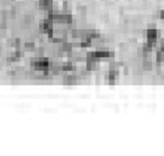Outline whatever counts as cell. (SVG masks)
<instances>
[{
    "instance_id": "6da1fadb",
    "label": "cell",
    "mask_w": 164,
    "mask_h": 156,
    "mask_svg": "<svg viewBox=\"0 0 164 156\" xmlns=\"http://www.w3.org/2000/svg\"><path fill=\"white\" fill-rule=\"evenodd\" d=\"M31 68L33 71H38V72H47L49 71V66H50V61L47 58L43 56H38L36 59L31 60Z\"/></svg>"
},
{
    "instance_id": "7a4b0ae2",
    "label": "cell",
    "mask_w": 164,
    "mask_h": 156,
    "mask_svg": "<svg viewBox=\"0 0 164 156\" xmlns=\"http://www.w3.org/2000/svg\"><path fill=\"white\" fill-rule=\"evenodd\" d=\"M39 32L43 34H48V37H53L54 35V23L50 22L48 18H45L44 21H42L39 23Z\"/></svg>"
},
{
    "instance_id": "3957f363",
    "label": "cell",
    "mask_w": 164,
    "mask_h": 156,
    "mask_svg": "<svg viewBox=\"0 0 164 156\" xmlns=\"http://www.w3.org/2000/svg\"><path fill=\"white\" fill-rule=\"evenodd\" d=\"M95 53H96V56L98 60H107V59L114 58V53L105 48H97V50Z\"/></svg>"
},
{
    "instance_id": "277c9868",
    "label": "cell",
    "mask_w": 164,
    "mask_h": 156,
    "mask_svg": "<svg viewBox=\"0 0 164 156\" xmlns=\"http://www.w3.org/2000/svg\"><path fill=\"white\" fill-rule=\"evenodd\" d=\"M146 39L147 42L156 44L158 40V31L156 27H147V32H146Z\"/></svg>"
},
{
    "instance_id": "5b68a950",
    "label": "cell",
    "mask_w": 164,
    "mask_h": 156,
    "mask_svg": "<svg viewBox=\"0 0 164 156\" xmlns=\"http://www.w3.org/2000/svg\"><path fill=\"white\" fill-rule=\"evenodd\" d=\"M141 67L143 71H152L153 70V63L148 58H143L141 61Z\"/></svg>"
},
{
    "instance_id": "8992f818",
    "label": "cell",
    "mask_w": 164,
    "mask_h": 156,
    "mask_svg": "<svg viewBox=\"0 0 164 156\" xmlns=\"http://www.w3.org/2000/svg\"><path fill=\"white\" fill-rule=\"evenodd\" d=\"M59 49H60L63 53H70V51L74 50V44L70 43L69 40H65V42L60 43V48H59Z\"/></svg>"
},
{
    "instance_id": "52a82bcc",
    "label": "cell",
    "mask_w": 164,
    "mask_h": 156,
    "mask_svg": "<svg viewBox=\"0 0 164 156\" xmlns=\"http://www.w3.org/2000/svg\"><path fill=\"white\" fill-rule=\"evenodd\" d=\"M153 45H154V44H152V43H149V42H146V43L142 45V50H143V53H145V58H148V56L152 54Z\"/></svg>"
},
{
    "instance_id": "ba28073f",
    "label": "cell",
    "mask_w": 164,
    "mask_h": 156,
    "mask_svg": "<svg viewBox=\"0 0 164 156\" xmlns=\"http://www.w3.org/2000/svg\"><path fill=\"white\" fill-rule=\"evenodd\" d=\"M76 83H77V76H75V74L66 76L65 79H64V84L65 86H75Z\"/></svg>"
},
{
    "instance_id": "9c48e42d",
    "label": "cell",
    "mask_w": 164,
    "mask_h": 156,
    "mask_svg": "<svg viewBox=\"0 0 164 156\" xmlns=\"http://www.w3.org/2000/svg\"><path fill=\"white\" fill-rule=\"evenodd\" d=\"M23 49H25L26 51H34V50H36V44H34V42L26 40L25 44H23Z\"/></svg>"
},
{
    "instance_id": "30bf717a",
    "label": "cell",
    "mask_w": 164,
    "mask_h": 156,
    "mask_svg": "<svg viewBox=\"0 0 164 156\" xmlns=\"http://www.w3.org/2000/svg\"><path fill=\"white\" fill-rule=\"evenodd\" d=\"M156 60H157V63H164V50H161V49L157 50Z\"/></svg>"
},
{
    "instance_id": "8fae6325",
    "label": "cell",
    "mask_w": 164,
    "mask_h": 156,
    "mask_svg": "<svg viewBox=\"0 0 164 156\" xmlns=\"http://www.w3.org/2000/svg\"><path fill=\"white\" fill-rule=\"evenodd\" d=\"M76 70V66L74 65V63L71 62V61H69V62H66L63 65V72H65V71H75Z\"/></svg>"
},
{
    "instance_id": "7c38bea8",
    "label": "cell",
    "mask_w": 164,
    "mask_h": 156,
    "mask_svg": "<svg viewBox=\"0 0 164 156\" xmlns=\"http://www.w3.org/2000/svg\"><path fill=\"white\" fill-rule=\"evenodd\" d=\"M38 4L42 9H48L53 4V0H38Z\"/></svg>"
},
{
    "instance_id": "4fadbf2b",
    "label": "cell",
    "mask_w": 164,
    "mask_h": 156,
    "mask_svg": "<svg viewBox=\"0 0 164 156\" xmlns=\"http://www.w3.org/2000/svg\"><path fill=\"white\" fill-rule=\"evenodd\" d=\"M33 20H34V16L32 14H26L23 16V25H31L33 22Z\"/></svg>"
},
{
    "instance_id": "5bb4252c",
    "label": "cell",
    "mask_w": 164,
    "mask_h": 156,
    "mask_svg": "<svg viewBox=\"0 0 164 156\" xmlns=\"http://www.w3.org/2000/svg\"><path fill=\"white\" fill-rule=\"evenodd\" d=\"M77 11H78V14H80L81 16H83V17H85V16H86V14H87V7H86V6H81V5H80V6H77Z\"/></svg>"
},
{
    "instance_id": "9a60e30c",
    "label": "cell",
    "mask_w": 164,
    "mask_h": 156,
    "mask_svg": "<svg viewBox=\"0 0 164 156\" xmlns=\"http://www.w3.org/2000/svg\"><path fill=\"white\" fill-rule=\"evenodd\" d=\"M157 43H158V49L164 50V38L159 39V40H157Z\"/></svg>"
},
{
    "instance_id": "2e32d148",
    "label": "cell",
    "mask_w": 164,
    "mask_h": 156,
    "mask_svg": "<svg viewBox=\"0 0 164 156\" xmlns=\"http://www.w3.org/2000/svg\"><path fill=\"white\" fill-rule=\"evenodd\" d=\"M158 15H159V20H163L164 21V10H161Z\"/></svg>"
},
{
    "instance_id": "e0dca14e",
    "label": "cell",
    "mask_w": 164,
    "mask_h": 156,
    "mask_svg": "<svg viewBox=\"0 0 164 156\" xmlns=\"http://www.w3.org/2000/svg\"><path fill=\"white\" fill-rule=\"evenodd\" d=\"M124 73H125V74H129V67H128V66L124 67Z\"/></svg>"
}]
</instances>
